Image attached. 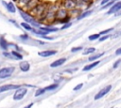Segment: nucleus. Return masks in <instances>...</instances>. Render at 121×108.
<instances>
[{
    "label": "nucleus",
    "instance_id": "nucleus-5",
    "mask_svg": "<svg viewBox=\"0 0 121 108\" xmlns=\"http://www.w3.org/2000/svg\"><path fill=\"white\" fill-rule=\"evenodd\" d=\"M26 93H27V89L26 87H20V88L16 89L15 93L13 94V100H20L26 95Z\"/></svg>",
    "mask_w": 121,
    "mask_h": 108
},
{
    "label": "nucleus",
    "instance_id": "nucleus-17",
    "mask_svg": "<svg viewBox=\"0 0 121 108\" xmlns=\"http://www.w3.org/2000/svg\"><path fill=\"white\" fill-rule=\"evenodd\" d=\"M30 0H16V3L18 5V8H22V9H26L27 4L29 3Z\"/></svg>",
    "mask_w": 121,
    "mask_h": 108
},
{
    "label": "nucleus",
    "instance_id": "nucleus-23",
    "mask_svg": "<svg viewBox=\"0 0 121 108\" xmlns=\"http://www.w3.org/2000/svg\"><path fill=\"white\" fill-rule=\"evenodd\" d=\"M76 1V5H77V8H79V9H82L83 8H85L86 6L87 7H89L84 1H82V0H75Z\"/></svg>",
    "mask_w": 121,
    "mask_h": 108
},
{
    "label": "nucleus",
    "instance_id": "nucleus-35",
    "mask_svg": "<svg viewBox=\"0 0 121 108\" xmlns=\"http://www.w3.org/2000/svg\"><path fill=\"white\" fill-rule=\"evenodd\" d=\"M121 63V59H118V60H116L114 63H113V66H112V68L113 69H116L118 66H119V64Z\"/></svg>",
    "mask_w": 121,
    "mask_h": 108
},
{
    "label": "nucleus",
    "instance_id": "nucleus-26",
    "mask_svg": "<svg viewBox=\"0 0 121 108\" xmlns=\"http://www.w3.org/2000/svg\"><path fill=\"white\" fill-rule=\"evenodd\" d=\"M100 37H101V36H100V34H99V33H95V34L90 35V36L88 37V39H89L90 41H94V40H96V39L98 40Z\"/></svg>",
    "mask_w": 121,
    "mask_h": 108
},
{
    "label": "nucleus",
    "instance_id": "nucleus-3",
    "mask_svg": "<svg viewBox=\"0 0 121 108\" xmlns=\"http://www.w3.org/2000/svg\"><path fill=\"white\" fill-rule=\"evenodd\" d=\"M67 17H69V11L60 7L56 11V22L55 23H60V21L66 19Z\"/></svg>",
    "mask_w": 121,
    "mask_h": 108
},
{
    "label": "nucleus",
    "instance_id": "nucleus-4",
    "mask_svg": "<svg viewBox=\"0 0 121 108\" xmlns=\"http://www.w3.org/2000/svg\"><path fill=\"white\" fill-rule=\"evenodd\" d=\"M14 70H15V68L13 66H11V67H5V68L0 69V78L1 79H6V78L11 76L12 73L14 72Z\"/></svg>",
    "mask_w": 121,
    "mask_h": 108
},
{
    "label": "nucleus",
    "instance_id": "nucleus-15",
    "mask_svg": "<svg viewBox=\"0 0 121 108\" xmlns=\"http://www.w3.org/2000/svg\"><path fill=\"white\" fill-rule=\"evenodd\" d=\"M39 29L42 30V31L46 32L47 34H49V33H53V32H57V31L59 30V28H57V27H53V26H50V25H48V26H43V27L41 26Z\"/></svg>",
    "mask_w": 121,
    "mask_h": 108
},
{
    "label": "nucleus",
    "instance_id": "nucleus-41",
    "mask_svg": "<svg viewBox=\"0 0 121 108\" xmlns=\"http://www.w3.org/2000/svg\"><path fill=\"white\" fill-rule=\"evenodd\" d=\"M32 106H33V102H31V103H29V104H27V105H26V106L25 108H31Z\"/></svg>",
    "mask_w": 121,
    "mask_h": 108
},
{
    "label": "nucleus",
    "instance_id": "nucleus-28",
    "mask_svg": "<svg viewBox=\"0 0 121 108\" xmlns=\"http://www.w3.org/2000/svg\"><path fill=\"white\" fill-rule=\"evenodd\" d=\"M114 3H115V1H112V0H111V1H110V2H108L106 5L102 6V7L100 8V9L102 10V9H106V8H111V7H112V6Z\"/></svg>",
    "mask_w": 121,
    "mask_h": 108
},
{
    "label": "nucleus",
    "instance_id": "nucleus-37",
    "mask_svg": "<svg viewBox=\"0 0 121 108\" xmlns=\"http://www.w3.org/2000/svg\"><path fill=\"white\" fill-rule=\"evenodd\" d=\"M9 23H14L15 25H17V26L19 27V24L17 23V22H16L15 20H13V19H9Z\"/></svg>",
    "mask_w": 121,
    "mask_h": 108
},
{
    "label": "nucleus",
    "instance_id": "nucleus-11",
    "mask_svg": "<svg viewBox=\"0 0 121 108\" xmlns=\"http://www.w3.org/2000/svg\"><path fill=\"white\" fill-rule=\"evenodd\" d=\"M2 4L6 7L7 10L10 13H15L16 12V7L15 5L10 1V2H6V1H2Z\"/></svg>",
    "mask_w": 121,
    "mask_h": 108
},
{
    "label": "nucleus",
    "instance_id": "nucleus-27",
    "mask_svg": "<svg viewBox=\"0 0 121 108\" xmlns=\"http://www.w3.org/2000/svg\"><path fill=\"white\" fill-rule=\"evenodd\" d=\"M114 30V28L113 27H111V28H108V29H105V30H103V31H100L99 32V34H100V36H104V35H108V34H110L112 31H113Z\"/></svg>",
    "mask_w": 121,
    "mask_h": 108
},
{
    "label": "nucleus",
    "instance_id": "nucleus-29",
    "mask_svg": "<svg viewBox=\"0 0 121 108\" xmlns=\"http://www.w3.org/2000/svg\"><path fill=\"white\" fill-rule=\"evenodd\" d=\"M57 87H58V84H52V85H47V86L44 87V88H45L46 91H51V90L56 89Z\"/></svg>",
    "mask_w": 121,
    "mask_h": 108
},
{
    "label": "nucleus",
    "instance_id": "nucleus-25",
    "mask_svg": "<svg viewBox=\"0 0 121 108\" xmlns=\"http://www.w3.org/2000/svg\"><path fill=\"white\" fill-rule=\"evenodd\" d=\"M95 47H89V48H87V49H85L84 51H83V54L84 55H87V54H94L95 52Z\"/></svg>",
    "mask_w": 121,
    "mask_h": 108
},
{
    "label": "nucleus",
    "instance_id": "nucleus-24",
    "mask_svg": "<svg viewBox=\"0 0 121 108\" xmlns=\"http://www.w3.org/2000/svg\"><path fill=\"white\" fill-rule=\"evenodd\" d=\"M24 29H26V31H30V32H32V30H33V26L31 25V24H29V23H25V22H23V23H21V24H20Z\"/></svg>",
    "mask_w": 121,
    "mask_h": 108
},
{
    "label": "nucleus",
    "instance_id": "nucleus-32",
    "mask_svg": "<svg viewBox=\"0 0 121 108\" xmlns=\"http://www.w3.org/2000/svg\"><path fill=\"white\" fill-rule=\"evenodd\" d=\"M80 50H83V47L82 46H77V47H72L71 48V52L72 53H76V52H78Z\"/></svg>",
    "mask_w": 121,
    "mask_h": 108
},
{
    "label": "nucleus",
    "instance_id": "nucleus-19",
    "mask_svg": "<svg viewBox=\"0 0 121 108\" xmlns=\"http://www.w3.org/2000/svg\"><path fill=\"white\" fill-rule=\"evenodd\" d=\"M81 12H82L81 9L76 8H74V9H72V10L69 11V16H70L71 18H72V17H76V18H78Z\"/></svg>",
    "mask_w": 121,
    "mask_h": 108
},
{
    "label": "nucleus",
    "instance_id": "nucleus-22",
    "mask_svg": "<svg viewBox=\"0 0 121 108\" xmlns=\"http://www.w3.org/2000/svg\"><path fill=\"white\" fill-rule=\"evenodd\" d=\"M11 53V54H12V56H13V58H14V60H22L23 59V55L19 53V52H17V51H11L10 52Z\"/></svg>",
    "mask_w": 121,
    "mask_h": 108
},
{
    "label": "nucleus",
    "instance_id": "nucleus-9",
    "mask_svg": "<svg viewBox=\"0 0 121 108\" xmlns=\"http://www.w3.org/2000/svg\"><path fill=\"white\" fill-rule=\"evenodd\" d=\"M21 86L18 85H3L0 86V93L9 91V90H12V89H18Z\"/></svg>",
    "mask_w": 121,
    "mask_h": 108
},
{
    "label": "nucleus",
    "instance_id": "nucleus-20",
    "mask_svg": "<svg viewBox=\"0 0 121 108\" xmlns=\"http://www.w3.org/2000/svg\"><path fill=\"white\" fill-rule=\"evenodd\" d=\"M100 63V61L99 60H97V61H95V62H92L91 64H89V65H86L84 68H83V70L84 71H88V70H91L92 69H94L95 67H96L98 64Z\"/></svg>",
    "mask_w": 121,
    "mask_h": 108
},
{
    "label": "nucleus",
    "instance_id": "nucleus-18",
    "mask_svg": "<svg viewBox=\"0 0 121 108\" xmlns=\"http://www.w3.org/2000/svg\"><path fill=\"white\" fill-rule=\"evenodd\" d=\"M93 11H94L93 9H87V10H85V11H82V12L79 14V16L77 18V20H81V19H84V18L90 16V15L93 13Z\"/></svg>",
    "mask_w": 121,
    "mask_h": 108
},
{
    "label": "nucleus",
    "instance_id": "nucleus-21",
    "mask_svg": "<svg viewBox=\"0 0 121 108\" xmlns=\"http://www.w3.org/2000/svg\"><path fill=\"white\" fill-rule=\"evenodd\" d=\"M103 54H104V53L102 52V53H99V54H94V55H91L89 58H88V60L89 61H92V62H95V61H97L100 57H102L103 56Z\"/></svg>",
    "mask_w": 121,
    "mask_h": 108
},
{
    "label": "nucleus",
    "instance_id": "nucleus-38",
    "mask_svg": "<svg viewBox=\"0 0 121 108\" xmlns=\"http://www.w3.org/2000/svg\"><path fill=\"white\" fill-rule=\"evenodd\" d=\"M115 54H116V55H120V54H121V47L117 48V50L115 51Z\"/></svg>",
    "mask_w": 121,
    "mask_h": 108
},
{
    "label": "nucleus",
    "instance_id": "nucleus-14",
    "mask_svg": "<svg viewBox=\"0 0 121 108\" xmlns=\"http://www.w3.org/2000/svg\"><path fill=\"white\" fill-rule=\"evenodd\" d=\"M65 61H66V58H65V57L59 58V59L55 60L54 62H52V63L50 64V67H51V68H57V67H60V66H61V65H63V64L65 63Z\"/></svg>",
    "mask_w": 121,
    "mask_h": 108
},
{
    "label": "nucleus",
    "instance_id": "nucleus-34",
    "mask_svg": "<svg viewBox=\"0 0 121 108\" xmlns=\"http://www.w3.org/2000/svg\"><path fill=\"white\" fill-rule=\"evenodd\" d=\"M20 39H23V40H26V39H29V36L27 34H22V35H20Z\"/></svg>",
    "mask_w": 121,
    "mask_h": 108
},
{
    "label": "nucleus",
    "instance_id": "nucleus-30",
    "mask_svg": "<svg viewBox=\"0 0 121 108\" xmlns=\"http://www.w3.org/2000/svg\"><path fill=\"white\" fill-rule=\"evenodd\" d=\"M45 91H46L45 88H38V89L36 90V92H35V97H39V96L43 95Z\"/></svg>",
    "mask_w": 121,
    "mask_h": 108
},
{
    "label": "nucleus",
    "instance_id": "nucleus-2",
    "mask_svg": "<svg viewBox=\"0 0 121 108\" xmlns=\"http://www.w3.org/2000/svg\"><path fill=\"white\" fill-rule=\"evenodd\" d=\"M47 8H48V6L45 4V3H43V2H41L32 11H30L31 12V15H33L37 20H38V22L39 21H41L43 18V16L45 15V13H46V11H47Z\"/></svg>",
    "mask_w": 121,
    "mask_h": 108
},
{
    "label": "nucleus",
    "instance_id": "nucleus-6",
    "mask_svg": "<svg viewBox=\"0 0 121 108\" xmlns=\"http://www.w3.org/2000/svg\"><path fill=\"white\" fill-rule=\"evenodd\" d=\"M60 7L65 8L66 10L70 11V10L76 8L77 5H76V1L75 0H62V3H61Z\"/></svg>",
    "mask_w": 121,
    "mask_h": 108
},
{
    "label": "nucleus",
    "instance_id": "nucleus-10",
    "mask_svg": "<svg viewBox=\"0 0 121 108\" xmlns=\"http://www.w3.org/2000/svg\"><path fill=\"white\" fill-rule=\"evenodd\" d=\"M40 3H41L40 0H30L29 3L27 4V6H26V8L25 10L27 11V12H30V11H32Z\"/></svg>",
    "mask_w": 121,
    "mask_h": 108
},
{
    "label": "nucleus",
    "instance_id": "nucleus-12",
    "mask_svg": "<svg viewBox=\"0 0 121 108\" xmlns=\"http://www.w3.org/2000/svg\"><path fill=\"white\" fill-rule=\"evenodd\" d=\"M56 54H57L56 50H44V51H42V52L38 53V54L42 57H49V56L55 55Z\"/></svg>",
    "mask_w": 121,
    "mask_h": 108
},
{
    "label": "nucleus",
    "instance_id": "nucleus-8",
    "mask_svg": "<svg viewBox=\"0 0 121 108\" xmlns=\"http://www.w3.org/2000/svg\"><path fill=\"white\" fill-rule=\"evenodd\" d=\"M112 89V85H107V86H105V87H103L95 96V100H99V99H101L102 97H104L110 90Z\"/></svg>",
    "mask_w": 121,
    "mask_h": 108
},
{
    "label": "nucleus",
    "instance_id": "nucleus-7",
    "mask_svg": "<svg viewBox=\"0 0 121 108\" xmlns=\"http://www.w3.org/2000/svg\"><path fill=\"white\" fill-rule=\"evenodd\" d=\"M121 10V1H116L106 12L107 15H112V14H116Z\"/></svg>",
    "mask_w": 121,
    "mask_h": 108
},
{
    "label": "nucleus",
    "instance_id": "nucleus-42",
    "mask_svg": "<svg viewBox=\"0 0 121 108\" xmlns=\"http://www.w3.org/2000/svg\"><path fill=\"white\" fill-rule=\"evenodd\" d=\"M114 15H115V16H121V10H120L119 12H117L116 14H114Z\"/></svg>",
    "mask_w": 121,
    "mask_h": 108
},
{
    "label": "nucleus",
    "instance_id": "nucleus-36",
    "mask_svg": "<svg viewBox=\"0 0 121 108\" xmlns=\"http://www.w3.org/2000/svg\"><path fill=\"white\" fill-rule=\"evenodd\" d=\"M82 86H83V84H79V85H77L74 87V90H75V91H77V90H79V89H80Z\"/></svg>",
    "mask_w": 121,
    "mask_h": 108
},
{
    "label": "nucleus",
    "instance_id": "nucleus-40",
    "mask_svg": "<svg viewBox=\"0 0 121 108\" xmlns=\"http://www.w3.org/2000/svg\"><path fill=\"white\" fill-rule=\"evenodd\" d=\"M110 1H111V0H102L101 3H100V5H101V6H102V5H106V4H107L108 2H110Z\"/></svg>",
    "mask_w": 121,
    "mask_h": 108
},
{
    "label": "nucleus",
    "instance_id": "nucleus-33",
    "mask_svg": "<svg viewBox=\"0 0 121 108\" xmlns=\"http://www.w3.org/2000/svg\"><path fill=\"white\" fill-rule=\"evenodd\" d=\"M71 25H72V23H71V22H70V23H68L62 24V26L60 27V30H64V29H67V28H69Z\"/></svg>",
    "mask_w": 121,
    "mask_h": 108
},
{
    "label": "nucleus",
    "instance_id": "nucleus-43",
    "mask_svg": "<svg viewBox=\"0 0 121 108\" xmlns=\"http://www.w3.org/2000/svg\"><path fill=\"white\" fill-rule=\"evenodd\" d=\"M112 1H115V2H116V1H117V0H112Z\"/></svg>",
    "mask_w": 121,
    "mask_h": 108
},
{
    "label": "nucleus",
    "instance_id": "nucleus-16",
    "mask_svg": "<svg viewBox=\"0 0 121 108\" xmlns=\"http://www.w3.org/2000/svg\"><path fill=\"white\" fill-rule=\"evenodd\" d=\"M19 68H20V69H21L22 71L26 72V71L29 70L30 65H29V63H28L27 61H22V62L19 64Z\"/></svg>",
    "mask_w": 121,
    "mask_h": 108
},
{
    "label": "nucleus",
    "instance_id": "nucleus-13",
    "mask_svg": "<svg viewBox=\"0 0 121 108\" xmlns=\"http://www.w3.org/2000/svg\"><path fill=\"white\" fill-rule=\"evenodd\" d=\"M0 47L5 52H8V49L9 47V42L7 41V39L4 38V36H0Z\"/></svg>",
    "mask_w": 121,
    "mask_h": 108
},
{
    "label": "nucleus",
    "instance_id": "nucleus-39",
    "mask_svg": "<svg viewBox=\"0 0 121 108\" xmlns=\"http://www.w3.org/2000/svg\"><path fill=\"white\" fill-rule=\"evenodd\" d=\"M82 1H84L88 6H90V5L93 3V1H94V0H82Z\"/></svg>",
    "mask_w": 121,
    "mask_h": 108
},
{
    "label": "nucleus",
    "instance_id": "nucleus-1",
    "mask_svg": "<svg viewBox=\"0 0 121 108\" xmlns=\"http://www.w3.org/2000/svg\"><path fill=\"white\" fill-rule=\"evenodd\" d=\"M19 12H20V15H21L22 19L25 21V23H27L31 24L32 26H34V27H36L38 29L41 27L40 23L38 22V20L33 15H31L29 12H27V11L22 9V8H19Z\"/></svg>",
    "mask_w": 121,
    "mask_h": 108
},
{
    "label": "nucleus",
    "instance_id": "nucleus-31",
    "mask_svg": "<svg viewBox=\"0 0 121 108\" xmlns=\"http://www.w3.org/2000/svg\"><path fill=\"white\" fill-rule=\"evenodd\" d=\"M112 36H111V34H108V35H104V36H101L100 38H99V39H98V41L99 42H102V41H104V40H106V39H108L109 38H111Z\"/></svg>",
    "mask_w": 121,
    "mask_h": 108
}]
</instances>
